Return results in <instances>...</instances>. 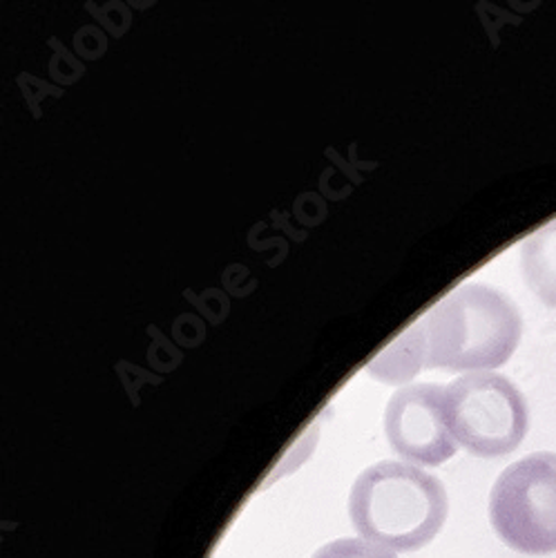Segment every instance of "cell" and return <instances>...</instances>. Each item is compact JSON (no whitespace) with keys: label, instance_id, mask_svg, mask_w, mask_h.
Here are the masks:
<instances>
[{"label":"cell","instance_id":"1","mask_svg":"<svg viewBox=\"0 0 556 558\" xmlns=\"http://www.w3.org/2000/svg\"><path fill=\"white\" fill-rule=\"evenodd\" d=\"M523 317L515 300L489 284H462L445 295L368 364V376L407 383L421 371L483 374L519 349Z\"/></svg>","mask_w":556,"mask_h":558},{"label":"cell","instance_id":"7","mask_svg":"<svg viewBox=\"0 0 556 558\" xmlns=\"http://www.w3.org/2000/svg\"><path fill=\"white\" fill-rule=\"evenodd\" d=\"M311 558H396V554L364 538H338L319 547Z\"/></svg>","mask_w":556,"mask_h":558},{"label":"cell","instance_id":"2","mask_svg":"<svg viewBox=\"0 0 556 558\" xmlns=\"http://www.w3.org/2000/svg\"><path fill=\"white\" fill-rule=\"evenodd\" d=\"M449 498L440 478L413 464L383 460L366 468L349 494L353 530L391 551H419L443 530Z\"/></svg>","mask_w":556,"mask_h":558},{"label":"cell","instance_id":"3","mask_svg":"<svg viewBox=\"0 0 556 558\" xmlns=\"http://www.w3.org/2000/svg\"><path fill=\"white\" fill-rule=\"evenodd\" d=\"M447 425L454 440L479 458L519 449L530 429V409L519 387L492 371L468 374L445 387Z\"/></svg>","mask_w":556,"mask_h":558},{"label":"cell","instance_id":"6","mask_svg":"<svg viewBox=\"0 0 556 558\" xmlns=\"http://www.w3.org/2000/svg\"><path fill=\"white\" fill-rule=\"evenodd\" d=\"M521 272L528 289L556 308V219L539 228L521 246Z\"/></svg>","mask_w":556,"mask_h":558},{"label":"cell","instance_id":"4","mask_svg":"<svg viewBox=\"0 0 556 558\" xmlns=\"http://www.w3.org/2000/svg\"><path fill=\"white\" fill-rule=\"evenodd\" d=\"M489 523L519 554L556 551V453L536 451L503 470L489 492Z\"/></svg>","mask_w":556,"mask_h":558},{"label":"cell","instance_id":"5","mask_svg":"<svg viewBox=\"0 0 556 558\" xmlns=\"http://www.w3.org/2000/svg\"><path fill=\"white\" fill-rule=\"evenodd\" d=\"M385 434L391 449L409 462L438 468L454 458L458 442L447 425L445 387L434 383L400 387L385 409Z\"/></svg>","mask_w":556,"mask_h":558}]
</instances>
